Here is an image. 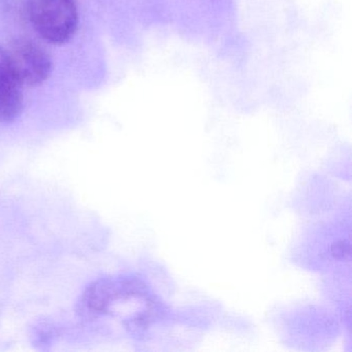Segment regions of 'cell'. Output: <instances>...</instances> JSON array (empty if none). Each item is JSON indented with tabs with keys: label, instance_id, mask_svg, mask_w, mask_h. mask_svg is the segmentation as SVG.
<instances>
[{
	"label": "cell",
	"instance_id": "1",
	"mask_svg": "<svg viewBox=\"0 0 352 352\" xmlns=\"http://www.w3.org/2000/svg\"><path fill=\"white\" fill-rule=\"evenodd\" d=\"M28 17L36 32L47 42H69L78 25L75 0H26Z\"/></svg>",
	"mask_w": 352,
	"mask_h": 352
},
{
	"label": "cell",
	"instance_id": "2",
	"mask_svg": "<svg viewBox=\"0 0 352 352\" xmlns=\"http://www.w3.org/2000/svg\"><path fill=\"white\" fill-rule=\"evenodd\" d=\"M5 49L22 85L32 87L48 79L52 60L49 53L38 43L30 38H16Z\"/></svg>",
	"mask_w": 352,
	"mask_h": 352
},
{
	"label": "cell",
	"instance_id": "3",
	"mask_svg": "<svg viewBox=\"0 0 352 352\" xmlns=\"http://www.w3.org/2000/svg\"><path fill=\"white\" fill-rule=\"evenodd\" d=\"M10 63L6 49L0 46V123L13 122L23 110V92Z\"/></svg>",
	"mask_w": 352,
	"mask_h": 352
},
{
	"label": "cell",
	"instance_id": "4",
	"mask_svg": "<svg viewBox=\"0 0 352 352\" xmlns=\"http://www.w3.org/2000/svg\"><path fill=\"white\" fill-rule=\"evenodd\" d=\"M331 253L335 258L343 259L350 255V242L347 239L336 241L331 247Z\"/></svg>",
	"mask_w": 352,
	"mask_h": 352
}]
</instances>
